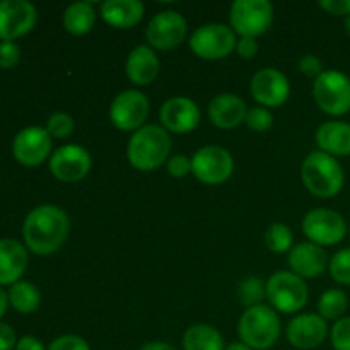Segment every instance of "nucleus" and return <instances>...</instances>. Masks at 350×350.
<instances>
[{"mask_svg":"<svg viewBox=\"0 0 350 350\" xmlns=\"http://www.w3.org/2000/svg\"><path fill=\"white\" fill-rule=\"evenodd\" d=\"M27 267V252L24 245L10 238L0 239V286L19 282Z\"/></svg>","mask_w":350,"mask_h":350,"instance_id":"4be33fe9","label":"nucleus"},{"mask_svg":"<svg viewBox=\"0 0 350 350\" xmlns=\"http://www.w3.org/2000/svg\"><path fill=\"white\" fill-rule=\"evenodd\" d=\"M236 51L241 58L250 60V58L255 57L258 53V43H256V38H239V41L236 43Z\"/></svg>","mask_w":350,"mask_h":350,"instance_id":"ea45409f","label":"nucleus"},{"mask_svg":"<svg viewBox=\"0 0 350 350\" xmlns=\"http://www.w3.org/2000/svg\"><path fill=\"white\" fill-rule=\"evenodd\" d=\"M328 335L327 320L320 314L304 313L293 318L287 325V340L291 345L301 350H310L318 347L325 342Z\"/></svg>","mask_w":350,"mask_h":350,"instance_id":"a211bd4d","label":"nucleus"},{"mask_svg":"<svg viewBox=\"0 0 350 350\" xmlns=\"http://www.w3.org/2000/svg\"><path fill=\"white\" fill-rule=\"evenodd\" d=\"M328 263L327 252L314 243H299L289 252L291 269L301 279H317L325 272Z\"/></svg>","mask_w":350,"mask_h":350,"instance_id":"6ab92c4d","label":"nucleus"},{"mask_svg":"<svg viewBox=\"0 0 350 350\" xmlns=\"http://www.w3.org/2000/svg\"><path fill=\"white\" fill-rule=\"evenodd\" d=\"M21 50L14 41L0 43V68H12L19 62Z\"/></svg>","mask_w":350,"mask_h":350,"instance_id":"c9c22d12","label":"nucleus"},{"mask_svg":"<svg viewBox=\"0 0 350 350\" xmlns=\"http://www.w3.org/2000/svg\"><path fill=\"white\" fill-rule=\"evenodd\" d=\"M267 299L280 313H297L308 301V286L304 279L293 272H277L267 280Z\"/></svg>","mask_w":350,"mask_h":350,"instance_id":"423d86ee","label":"nucleus"},{"mask_svg":"<svg viewBox=\"0 0 350 350\" xmlns=\"http://www.w3.org/2000/svg\"><path fill=\"white\" fill-rule=\"evenodd\" d=\"M317 144L321 152L334 157L350 156V123L327 122L317 130Z\"/></svg>","mask_w":350,"mask_h":350,"instance_id":"b1692460","label":"nucleus"},{"mask_svg":"<svg viewBox=\"0 0 350 350\" xmlns=\"http://www.w3.org/2000/svg\"><path fill=\"white\" fill-rule=\"evenodd\" d=\"M14 157L23 166L34 167L48 159L51 152V137L46 129L27 126L16 135L12 142Z\"/></svg>","mask_w":350,"mask_h":350,"instance_id":"2eb2a0df","label":"nucleus"},{"mask_svg":"<svg viewBox=\"0 0 350 350\" xmlns=\"http://www.w3.org/2000/svg\"><path fill=\"white\" fill-rule=\"evenodd\" d=\"M349 299L347 294L342 289H330L321 294L320 303H318V313L323 320H340L347 311Z\"/></svg>","mask_w":350,"mask_h":350,"instance_id":"cd10ccee","label":"nucleus"},{"mask_svg":"<svg viewBox=\"0 0 350 350\" xmlns=\"http://www.w3.org/2000/svg\"><path fill=\"white\" fill-rule=\"evenodd\" d=\"M332 277L342 286H350V248H344L332 256L328 263Z\"/></svg>","mask_w":350,"mask_h":350,"instance_id":"7c9ffc66","label":"nucleus"},{"mask_svg":"<svg viewBox=\"0 0 350 350\" xmlns=\"http://www.w3.org/2000/svg\"><path fill=\"white\" fill-rule=\"evenodd\" d=\"M229 23L241 38L262 36L273 23V5L269 0H236L229 10Z\"/></svg>","mask_w":350,"mask_h":350,"instance_id":"39448f33","label":"nucleus"},{"mask_svg":"<svg viewBox=\"0 0 350 350\" xmlns=\"http://www.w3.org/2000/svg\"><path fill=\"white\" fill-rule=\"evenodd\" d=\"M185 350H226L224 338L211 325H191L183 335Z\"/></svg>","mask_w":350,"mask_h":350,"instance_id":"393cba45","label":"nucleus"},{"mask_svg":"<svg viewBox=\"0 0 350 350\" xmlns=\"http://www.w3.org/2000/svg\"><path fill=\"white\" fill-rule=\"evenodd\" d=\"M101 17L116 29H129L142 21L144 3L140 0H106L101 3Z\"/></svg>","mask_w":350,"mask_h":350,"instance_id":"5701e85b","label":"nucleus"},{"mask_svg":"<svg viewBox=\"0 0 350 350\" xmlns=\"http://www.w3.org/2000/svg\"><path fill=\"white\" fill-rule=\"evenodd\" d=\"M238 296L243 306L253 308L260 306L267 297V286L256 277H248L238 287Z\"/></svg>","mask_w":350,"mask_h":350,"instance_id":"c756f323","label":"nucleus"},{"mask_svg":"<svg viewBox=\"0 0 350 350\" xmlns=\"http://www.w3.org/2000/svg\"><path fill=\"white\" fill-rule=\"evenodd\" d=\"M293 241V231H291L289 226L282 224V222H275V224L269 226V229L265 231V245L273 253L291 252Z\"/></svg>","mask_w":350,"mask_h":350,"instance_id":"c85d7f7f","label":"nucleus"},{"mask_svg":"<svg viewBox=\"0 0 350 350\" xmlns=\"http://www.w3.org/2000/svg\"><path fill=\"white\" fill-rule=\"evenodd\" d=\"M320 7L332 16H350V0H320Z\"/></svg>","mask_w":350,"mask_h":350,"instance_id":"58836bf2","label":"nucleus"},{"mask_svg":"<svg viewBox=\"0 0 350 350\" xmlns=\"http://www.w3.org/2000/svg\"><path fill=\"white\" fill-rule=\"evenodd\" d=\"M236 34L226 24H205L195 29L190 38V48L198 58L221 60L236 48Z\"/></svg>","mask_w":350,"mask_h":350,"instance_id":"6e6552de","label":"nucleus"},{"mask_svg":"<svg viewBox=\"0 0 350 350\" xmlns=\"http://www.w3.org/2000/svg\"><path fill=\"white\" fill-rule=\"evenodd\" d=\"M171 152V137L163 126L144 125L133 132L126 147L130 164L139 171H154L163 166Z\"/></svg>","mask_w":350,"mask_h":350,"instance_id":"f03ea898","label":"nucleus"},{"mask_svg":"<svg viewBox=\"0 0 350 350\" xmlns=\"http://www.w3.org/2000/svg\"><path fill=\"white\" fill-rule=\"evenodd\" d=\"M246 103L239 96L222 92L208 103V118L217 129L231 130L241 125L246 118Z\"/></svg>","mask_w":350,"mask_h":350,"instance_id":"aec40b11","label":"nucleus"},{"mask_svg":"<svg viewBox=\"0 0 350 350\" xmlns=\"http://www.w3.org/2000/svg\"><path fill=\"white\" fill-rule=\"evenodd\" d=\"M140 350H176L171 344H166V342H150V344H146Z\"/></svg>","mask_w":350,"mask_h":350,"instance_id":"37998d69","label":"nucleus"},{"mask_svg":"<svg viewBox=\"0 0 350 350\" xmlns=\"http://www.w3.org/2000/svg\"><path fill=\"white\" fill-rule=\"evenodd\" d=\"M48 350H91L89 344L84 338L77 337V335H62V337L55 338L50 344Z\"/></svg>","mask_w":350,"mask_h":350,"instance_id":"f704fd0d","label":"nucleus"},{"mask_svg":"<svg viewBox=\"0 0 350 350\" xmlns=\"http://www.w3.org/2000/svg\"><path fill=\"white\" fill-rule=\"evenodd\" d=\"M299 70L306 75L308 79H314L317 81L321 74H323V64L317 55H304L299 60Z\"/></svg>","mask_w":350,"mask_h":350,"instance_id":"e433bc0d","label":"nucleus"},{"mask_svg":"<svg viewBox=\"0 0 350 350\" xmlns=\"http://www.w3.org/2000/svg\"><path fill=\"white\" fill-rule=\"evenodd\" d=\"M238 335L253 350H267L280 337V318L272 306L260 304L248 308L239 318Z\"/></svg>","mask_w":350,"mask_h":350,"instance_id":"20e7f679","label":"nucleus"},{"mask_svg":"<svg viewBox=\"0 0 350 350\" xmlns=\"http://www.w3.org/2000/svg\"><path fill=\"white\" fill-rule=\"evenodd\" d=\"M7 306H9V294L5 293V291L0 287V318L5 314L7 311Z\"/></svg>","mask_w":350,"mask_h":350,"instance_id":"c03bdc74","label":"nucleus"},{"mask_svg":"<svg viewBox=\"0 0 350 350\" xmlns=\"http://www.w3.org/2000/svg\"><path fill=\"white\" fill-rule=\"evenodd\" d=\"M252 96L263 108H277L289 99L291 84L277 68H262L252 79Z\"/></svg>","mask_w":350,"mask_h":350,"instance_id":"dca6fc26","label":"nucleus"},{"mask_svg":"<svg viewBox=\"0 0 350 350\" xmlns=\"http://www.w3.org/2000/svg\"><path fill=\"white\" fill-rule=\"evenodd\" d=\"M313 96L321 111L342 116L350 111V79L344 72L325 70L313 84Z\"/></svg>","mask_w":350,"mask_h":350,"instance_id":"0eeeda50","label":"nucleus"},{"mask_svg":"<svg viewBox=\"0 0 350 350\" xmlns=\"http://www.w3.org/2000/svg\"><path fill=\"white\" fill-rule=\"evenodd\" d=\"M234 171L231 152L221 146H205L191 157V173L205 185H222Z\"/></svg>","mask_w":350,"mask_h":350,"instance_id":"1a4fd4ad","label":"nucleus"},{"mask_svg":"<svg viewBox=\"0 0 350 350\" xmlns=\"http://www.w3.org/2000/svg\"><path fill=\"white\" fill-rule=\"evenodd\" d=\"M70 221L57 205H38L24 219L23 236L27 248L36 255H51L67 239Z\"/></svg>","mask_w":350,"mask_h":350,"instance_id":"f257e3e1","label":"nucleus"},{"mask_svg":"<svg viewBox=\"0 0 350 350\" xmlns=\"http://www.w3.org/2000/svg\"><path fill=\"white\" fill-rule=\"evenodd\" d=\"M16 350H46V349L43 347V344H41L36 337L26 335V337H23L17 340Z\"/></svg>","mask_w":350,"mask_h":350,"instance_id":"79ce46f5","label":"nucleus"},{"mask_svg":"<svg viewBox=\"0 0 350 350\" xmlns=\"http://www.w3.org/2000/svg\"><path fill=\"white\" fill-rule=\"evenodd\" d=\"M330 337L335 350H350V318L335 321Z\"/></svg>","mask_w":350,"mask_h":350,"instance_id":"72a5a7b5","label":"nucleus"},{"mask_svg":"<svg viewBox=\"0 0 350 350\" xmlns=\"http://www.w3.org/2000/svg\"><path fill=\"white\" fill-rule=\"evenodd\" d=\"M17 345L16 332L10 325L0 321V350H12Z\"/></svg>","mask_w":350,"mask_h":350,"instance_id":"a19ab883","label":"nucleus"},{"mask_svg":"<svg viewBox=\"0 0 350 350\" xmlns=\"http://www.w3.org/2000/svg\"><path fill=\"white\" fill-rule=\"evenodd\" d=\"M149 99L135 89H126L115 96L109 106V120L123 132H137L149 116Z\"/></svg>","mask_w":350,"mask_h":350,"instance_id":"9d476101","label":"nucleus"},{"mask_svg":"<svg viewBox=\"0 0 350 350\" xmlns=\"http://www.w3.org/2000/svg\"><path fill=\"white\" fill-rule=\"evenodd\" d=\"M161 62L156 51L147 44H140L130 51L129 58L125 64L126 77L130 82L137 85H149L156 81L157 74H159Z\"/></svg>","mask_w":350,"mask_h":350,"instance_id":"412c9836","label":"nucleus"},{"mask_svg":"<svg viewBox=\"0 0 350 350\" xmlns=\"http://www.w3.org/2000/svg\"><path fill=\"white\" fill-rule=\"evenodd\" d=\"M159 120L166 132L188 133L193 132L200 123V108L190 98L176 96L161 106Z\"/></svg>","mask_w":350,"mask_h":350,"instance_id":"f3484780","label":"nucleus"},{"mask_svg":"<svg viewBox=\"0 0 350 350\" xmlns=\"http://www.w3.org/2000/svg\"><path fill=\"white\" fill-rule=\"evenodd\" d=\"M46 132L51 139H67L74 132V120L67 113H53L46 122Z\"/></svg>","mask_w":350,"mask_h":350,"instance_id":"2f4dec72","label":"nucleus"},{"mask_svg":"<svg viewBox=\"0 0 350 350\" xmlns=\"http://www.w3.org/2000/svg\"><path fill=\"white\" fill-rule=\"evenodd\" d=\"M344 26H345V33H347L349 36H350V16L345 17V23H344Z\"/></svg>","mask_w":350,"mask_h":350,"instance_id":"49530a36","label":"nucleus"},{"mask_svg":"<svg viewBox=\"0 0 350 350\" xmlns=\"http://www.w3.org/2000/svg\"><path fill=\"white\" fill-rule=\"evenodd\" d=\"M301 178L311 195L318 198H332L344 188L345 173L337 157L314 150L301 166Z\"/></svg>","mask_w":350,"mask_h":350,"instance_id":"7ed1b4c3","label":"nucleus"},{"mask_svg":"<svg viewBox=\"0 0 350 350\" xmlns=\"http://www.w3.org/2000/svg\"><path fill=\"white\" fill-rule=\"evenodd\" d=\"M36 7L27 0H0V38L12 41L34 27Z\"/></svg>","mask_w":350,"mask_h":350,"instance_id":"4468645a","label":"nucleus"},{"mask_svg":"<svg viewBox=\"0 0 350 350\" xmlns=\"http://www.w3.org/2000/svg\"><path fill=\"white\" fill-rule=\"evenodd\" d=\"M166 166L167 173L173 178H185L191 171V159H188L187 156H181V154H176V156L167 159Z\"/></svg>","mask_w":350,"mask_h":350,"instance_id":"4c0bfd02","label":"nucleus"},{"mask_svg":"<svg viewBox=\"0 0 350 350\" xmlns=\"http://www.w3.org/2000/svg\"><path fill=\"white\" fill-rule=\"evenodd\" d=\"M96 12L89 2H75L65 9L64 27L74 36H84L94 27Z\"/></svg>","mask_w":350,"mask_h":350,"instance_id":"a878e982","label":"nucleus"},{"mask_svg":"<svg viewBox=\"0 0 350 350\" xmlns=\"http://www.w3.org/2000/svg\"><path fill=\"white\" fill-rule=\"evenodd\" d=\"M226 350H253V349H250L248 345H245L243 342H234V344L228 345Z\"/></svg>","mask_w":350,"mask_h":350,"instance_id":"a18cd8bd","label":"nucleus"},{"mask_svg":"<svg viewBox=\"0 0 350 350\" xmlns=\"http://www.w3.org/2000/svg\"><path fill=\"white\" fill-rule=\"evenodd\" d=\"M245 123L248 125V129L253 130V132H267V130L272 129L273 115L269 111V108L255 106V108L248 109Z\"/></svg>","mask_w":350,"mask_h":350,"instance_id":"473e14b6","label":"nucleus"},{"mask_svg":"<svg viewBox=\"0 0 350 350\" xmlns=\"http://www.w3.org/2000/svg\"><path fill=\"white\" fill-rule=\"evenodd\" d=\"M9 303L16 311L23 314H29L38 310L41 303L40 291L36 286L27 280H19V282L12 284L9 289Z\"/></svg>","mask_w":350,"mask_h":350,"instance_id":"bb28decb","label":"nucleus"},{"mask_svg":"<svg viewBox=\"0 0 350 350\" xmlns=\"http://www.w3.org/2000/svg\"><path fill=\"white\" fill-rule=\"evenodd\" d=\"M303 232L310 243L318 246L338 245L345 238L347 224L338 212L330 208H313L303 219Z\"/></svg>","mask_w":350,"mask_h":350,"instance_id":"9b49d317","label":"nucleus"},{"mask_svg":"<svg viewBox=\"0 0 350 350\" xmlns=\"http://www.w3.org/2000/svg\"><path fill=\"white\" fill-rule=\"evenodd\" d=\"M188 33L185 17L174 10H163L150 19L146 29V38L150 48L170 51L180 46Z\"/></svg>","mask_w":350,"mask_h":350,"instance_id":"f8f14e48","label":"nucleus"},{"mask_svg":"<svg viewBox=\"0 0 350 350\" xmlns=\"http://www.w3.org/2000/svg\"><path fill=\"white\" fill-rule=\"evenodd\" d=\"M92 166L91 154L81 146L67 144L51 154L50 171L58 181L64 183H77L84 180Z\"/></svg>","mask_w":350,"mask_h":350,"instance_id":"ddd939ff","label":"nucleus"}]
</instances>
